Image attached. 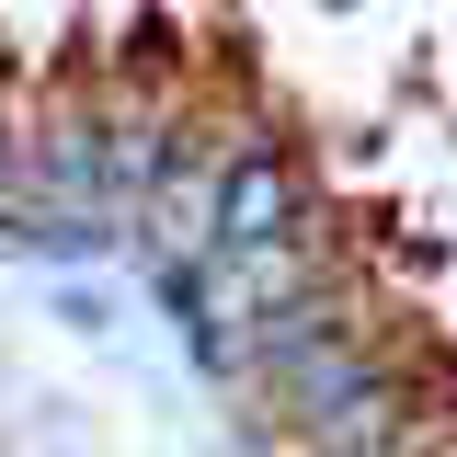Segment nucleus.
Wrapping results in <instances>:
<instances>
[{
    "mask_svg": "<svg viewBox=\"0 0 457 457\" xmlns=\"http://www.w3.org/2000/svg\"><path fill=\"white\" fill-rule=\"evenodd\" d=\"M309 297H320V218H297L263 252H218L206 263V354L252 366V343L275 332L286 309H309Z\"/></svg>",
    "mask_w": 457,
    "mask_h": 457,
    "instance_id": "1",
    "label": "nucleus"
},
{
    "mask_svg": "<svg viewBox=\"0 0 457 457\" xmlns=\"http://www.w3.org/2000/svg\"><path fill=\"white\" fill-rule=\"evenodd\" d=\"M240 126H183L161 161V195H149V263L171 275H206V252H218V206H228V171H240Z\"/></svg>",
    "mask_w": 457,
    "mask_h": 457,
    "instance_id": "2",
    "label": "nucleus"
},
{
    "mask_svg": "<svg viewBox=\"0 0 457 457\" xmlns=\"http://www.w3.org/2000/svg\"><path fill=\"white\" fill-rule=\"evenodd\" d=\"M297 218H309V171L286 161L275 137H252L240 171H228V206H218V252H263V240H286ZM218 252H206V263H218Z\"/></svg>",
    "mask_w": 457,
    "mask_h": 457,
    "instance_id": "3",
    "label": "nucleus"
}]
</instances>
